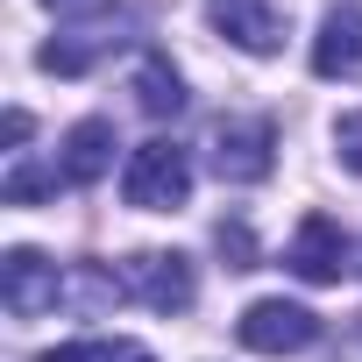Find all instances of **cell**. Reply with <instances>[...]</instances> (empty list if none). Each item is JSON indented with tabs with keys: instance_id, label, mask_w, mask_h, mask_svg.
<instances>
[{
	"instance_id": "cell-1",
	"label": "cell",
	"mask_w": 362,
	"mask_h": 362,
	"mask_svg": "<svg viewBox=\"0 0 362 362\" xmlns=\"http://www.w3.org/2000/svg\"><path fill=\"white\" fill-rule=\"evenodd\" d=\"M121 199L142 206V214H177V206L192 199V156L177 149L170 135L142 142V149L128 156V170H121Z\"/></svg>"
},
{
	"instance_id": "cell-2",
	"label": "cell",
	"mask_w": 362,
	"mask_h": 362,
	"mask_svg": "<svg viewBox=\"0 0 362 362\" xmlns=\"http://www.w3.org/2000/svg\"><path fill=\"white\" fill-rule=\"evenodd\" d=\"M206 22L249 50V57H277L284 50V29H291V0H206Z\"/></svg>"
},
{
	"instance_id": "cell-3",
	"label": "cell",
	"mask_w": 362,
	"mask_h": 362,
	"mask_svg": "<svg viewBox=\"0 0 362 362\" xmlns=\"http://www.w3.org/2000/svg\"><path fill=\"white\" fill-rule=\"evenodd\" d=\"M270 163H277V128L263 114L214 128V170H221V185H263Z\"/></svg>"
},
{
	"instance_id": "cell-4",
	"label": "cell",
	"mask_w": 362,
	"mask_h": 362,
	"mask_svg": "<svg viewBox=\"0 0 362 362\" xmlns=\"http://www.w3.org/2000/svg\"><path fill=\"white\" fill-rule=\"evenodd\" d=\"M235 334H242V348H256V355H298V348L320 341V313H305V305H291V298H256V305L235 320Z\"/></svg>"
},
{
	"instance_id": "cell-5",
	"label": "cell",
	"mask_w": 362,
	"mask_h": 362,
	"mask_svg": "<svg viewBox=\"0 0 362 362\" xmlns=\"http://www.w3.org/2000/svg\"><path fill=\"white\" fill-rule=\"evenodd\" d=\"M57 298H64V270L36 249H8V263H0V305L15 320H43Z\"/></svg>"
},
{
	"instance_id": "cell-6",
	"label": "cell",
	"mask_w": 362,
	"mask_h": 362,
	"mask_svg": "<svg viewBox=\"0 0 362 362\" xmlns=\"http://www.w3.org/2000/svg\"><path fill=\"white\" fill-rule=\"evenodd\" d=\"M128 291H135L149 313H192L199 277H192V263L177 256V249H149V256L128 263Z\"/></svg>"
},
{
	"instance_id": "cell-7",
	"label": "cell",
	"mask_w": 362,
	"mask_h": 362,
	"mask_svg": "<svg viewBox=\"0 0 362 362\" xmlns=\"http://www.w3.org/2000/svg\"><path fill=\"white\" fill-rule=\"evenodd\" d=\"M348 256H355V242H348L341 221H327V214H305L298 235H291V249H284L291 277H305V284H341Z\"/></svg>"
},
{
	"instance_id": "cell-8",
	"label": "cell",
	"mask_w": 362,
	"mask_h": 362,
	"mask_svg": "<svg viewBox=\"0 0 362 362\" xmlns=\"http://www.w3.org/2000/svg\"><path fill=\"white\" fill-rule=\"evenodd\" d=\"M128 29V15L121 8H93V22H78V29H64L50 50H43V71H64V78H78V71H93L114 43H128L121 36Z\"/></svg>"
},
{
	"instance_id": "cell-9",
	"label": "cell",
	"mask_w": 362,
	"mask_h": 362,
	"mask_svg": "<svg viewBox=\"0 0 362 362\" xmlns=\"http://www.w3.org/2000/svg\"><path fill=\"white\" fill-rule=\"evenodd\" d=\"M313 71L320 78H362V15L355 8H334L313 36Z\"/></svg>"
},
{
	"instance_id": "cell-10",
	"label": "cell",
	"mask_w": 362,
	"mask_h": 362,
	"mask_svg": "<svg viewBox=\"0 0 362 362\" xmlns=\"http://www.w3.org/2000/svg\"><path fill=\"white\" fill-rule=\"evenodd\" d=\"M57 170H64V185H100V177L114 170V121H78L64 135Z\"/></svg>"
},
{
	"instance_id": "cell-11",
	"label": "cell",
	"mask_w": 362,
	"mask_h": 362,
	"mask_svg": "<svg viewBox=\"0 0 362 362\" xmlns=\"http://www.w3.org/2000/svg\"><path fill=\"white\" fill-rule=\"evenodd\" d=\"M135 107H142L149 121H170L177 107H185V78H177L163 57H142V71H135Z\"/></svg>"
},
{
	"instance_id": "cell-12",
	"label": "cell",
	"mask_w": 362,
	"mask_h": 362,
	"mask_svg": "<svg viewBox=\"0 0 362 362\" xmlns=\"http://www.w3.org/2000/svg\"><path fill=\"white\" fill-rule=\"evenodd\" d=\"M57 185H64V170H57V163H50V170H43V163H15V170H8V185H0V199H8V206H29V199H50Z\"/></svg>"
},
{
	"instance_id": "cell-13",
	"label": "cell",
	"mask_w": 362,
	"mask_h": 362,
	"mask_svg": "<svg viewBox=\"0 0 362 362\" xmlns=\"http://www.w3.org/2000/svg\"><path fill=\"white\" fill-rule=\"evenodd\" d=\"M43 362H156V355L135 341H71V348H50Z\"/></svg>"
},
{
	"instance_id": "cell-14",
	"label": "cell",
	"mask_w": 362,
	"mask_h": 362,
	"mask_svg": "<svg viewBox=\"0 0 362 362\" xmlns=\"http://www.w3.org/2000/svg\"><path fill=\"white\" fill-rule=\"evenodd\" d=\"M221 256H228V270H256V242H249V228L242 221H221Z\"/></svg>"
},
{
	"instance_id": "cell-15",
	"label": "cell",
	"mask_w": 362,
	"mask_h": 362,
	"mask_svg": "<svg viewBox=\"0 0 362 362\" xmlns=\"http://www.w3.org/2000/svg\"><path fill=\"white\" fill-rule=\"evenodd\" d=\"M334 149H341V163H348V170H355V177H362V107H355V114H341V121H334Z\"/></svg>"
},
{
	"instance_id": "cell-16",
	"label": "cell",
	"mask_w": 362,
	"mask_h": 362,
	"mask_svg": "<svg viewBox=\"0 0 362 362\" xmlns=\"http://www.w3.org/2000/svg\"><path fill=\"white\" fill-rule=\"evenodd\" d=\"M29 128H36V121L15 107V114H8V149H22V142H29Z\"/></svg>"
},
{
	"instance_id": "cell-17",
	"label": "cell",
	"mask_w": 362,
	"mask_h": 362,
	"mask_svg": "<svg viewBox=\"0 0 362 362\" xmlns=\"http://www.w3.org/2000/svg\"><path fill=\"white\" fill-rule=\"evenodd\" d=\"M50 8H86V0H50Z\"/></svg>"
}]
</instances>
